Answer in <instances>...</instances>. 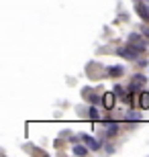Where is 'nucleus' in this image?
<instances>
[{
	"instance_id": "nucleus-5",
	"label": "nucleus",
	"mask_w": 149,
	"mask_h": 157,
	"mask_svg": "<svg viewBox=\"0 0 149 157\" xmlns=\"http://www.w3.org/2000/svg\"><path fill=\"white\" fill-rule=\"evenodd\" d=\"M135 10H137V14L141 17V21L149 23V6H147V4H143V2H137V4H135Z\"/></svg>"
},
{
	"instance_id": "nucleus-8",
	"label": "nucleus",
	"mask_w": 149,
	"mask_h": 157,
	"mask_svg": "<svg viewBox=\"0 0 149 157\" xmlns=\"http://www.w3.org/2000/svg\"><path fill=\"white\" fill-rule=\"evenodd\" d=\"M119 128H120V124H119V122H112V121H108V122H106V135H108V137L116 135V133H119Z\"/></svg>"
},
{
	"instance_id": "nucleus-7",
	"label": "nucleus",
	"mask_w": 149,
	"mask_h": 157,
	"mask_svg": "<svg viewBox=\"0 0 149 157\" xmlns=\"http://www.w3.org/2000/svg\"><path fill=\"white\" fill-rule=\"evenodd\" d=\"M106 71H108V76L119 78V76H123V74H125V67H123V65H108V67H106Z\"/></svg>"
},
{
	"instance_id": "nucleus-3",
	"label": "nucleus",
	"mask_w": 149,
	"mask_h": 157,
	"mask_svg": "<svg viewBox=\"0 0 149 157\" xmlns=\"http://www.w3.org/2000/svg\"><path fill=\"white\" fill-rule=\"evenodd\" d=\"M78 139H80L82 143H86V145L90 147V151H100V141L98 139H94V137H90V135H86V133L78 135Z\"/></svg>"
},
{
	"instance_id": "nucleus-9",
	"label": "nucleus",
	"mask_w": 149,
	"mask_h": 157,
	"mask_svg": "<svg viewBox=\"0 0 149 157\" xmlns=\"http://www.w3.org/2000/svg\"><path fill=\"white\" fill-rule=\"evenodd\" d=\"M88 151H90V147L84 143V145H74V149H72V153L74 155H88Z\"/></svg>"
},
{
	"instance_id": "nucleus-1",
	"label": "nucleus",
	"mask_w": 149,
	"mask_h": 157,
	"mask_svg": "<svg viewBox=\"0 0 149 157\" xmlns=\"http://www.w3.org/2000/svg\"><path fill=\"white\" fill-rule=\"evenodd\" d=\"M127 43H129L131 47H135L137 51H141V53L147 51V37H145L143 33H129Z\"/></svg>"
},
{
	"instance_id": "nucleus-13",
	"label": "nucleus",
	"mask_w": 149,
	"mask_h": 157,
	"mask_svg": "<svg viewBox=\"0 0 149 157\" xmlns=\"http://www.w3.org/2000/svg\"><path fill=\"white\" fill-rule=\"evenodd\" d=\"M112 92H115V94L119 96L120 100L125 98V90H123V86H119V84H115V88H112Z\"/></svg>"
},
{
	"instance_id": "nucleus-12",
	"label": "nucleus",
	"mask_w": 149,
	"mask_h": 157,
	"mask_svg": "<svg viewBox=\"0 0 149 157\" xmlns=\"http://www.w3.org/2000/svg\"><path fill=\"white\" fill-rule=\"evenodd\" d=\"M88 114H90V118L92 121H98V118H100V114H98V108L94 104L90 106V108H88Z\"/></svg>"
},
{
	"instance_id": "nucleus-16",
	"label": "nucleus",
	"mask_w": 149,
	"mask_h": 157,
	"mask_svg": "<svg viewBox=\"0 0 149 157\" xmlns=\"http://www.w3.org/2000/svg\"><path fill=\"white\" fill-rule=\"evenodd\" d=\"M137 63H139V67H147V65H149V63H147V61H143V59H139Z\"/></svg>"
},
{
	"instance_id": "nucleus-15",
	"label": "nucleus",
	"mask_w": 149,
	"mask_h": 157,
	"mask_svg": "<svg viewBox=\"0 0 149 157\" xmlns=\"http://www.w3.org/2000/svg\"><path fill=\"white\" fill-rule=\"evenodd\" d=\"M141 33H143V35H145V37H147V39H149V27H147V25H145V23L141 25Z\"/></svg>"
},
{
	"instance_id": "nucleus-2",
	"label": "nucleus",
	"mask_w": 149,
	"mask_h": 157,
	"mask_svg": "<svg viewBox=\"0 0 149 157\" xmlns=\"http://www.w3.org/2000/svg\"><path fill=\"white\" fill-rule=\"evenodd\" d=\"M115 53L120 55L123 59H127V61H139V53L141 51H137V49L131 47V45H127V47H116Z\"/></svg>"
},
{
	"instance_id": "nucleus-4",
	"label": "nucleus",
	"mask_w": 149,
	"mask_h": 157,
	"mask_svg": "<svg viewBox=\"0 0 149 157\" xmlns=\"http://www.w3.org/2000/svg\"><path fill=\"white\" fill-rule=\"evenodd\" d=\"M116 98H119V96H116L115 92H106V94L102 96V106L106 108V110H112V108H115Z\"/></svg>"
},
{
	"instance_id": "nucleus-10",
	"label": "nucleus",
	"mask_w": 149,
	"mask_h": 157,
	"mask_svg": "<svg viewBox=\"0 0 149 157\" xmlns=\"http://www.w3.org/2000/svg\"><path fill=\"white\" fill-rule=\"evenodd\" d=\"M125 118H127L129 122H139V121H141V114H139L137 110H129V112L125 114Z\"/></svg>"
},
{
	"instance_id": "nucleus-6",
	"label": "nucleus",
	"mask_w": 149,
	"mask_h": 157,
	"mask_svg": "<svg viewBox=\"0 0 149 157\" xmlns=\"http://www.w3.org/2000/svg\"><path fill=\"white\" fill-rule=\"evenodd\" d=\"M139 106L141 110H149V92H139Z\"/></svg>"
},
{
	"instance_id": "nucleus-14",
	"label": "nucleus",
	"mask_w": 149,
	"mask_h": 157,
	"mask_svg": "<svg viewBox=\"0 0 149 157\" xmlns=\"http://www.w3.org/2000/svg\"><path fill=\"white\" fill-rule=\"evenodd\" d=\"M133 80H135V82H139V84H141V86H143L145 82H147V78H145L143 74H135V76H133Z\"/></svg>"
},
{
	"instance_id": "nucleus-11",
	"label": "nucleus",
	"mask_w": 149,
	"mask_h": 157,
	"mask_svg": "<svg viewBox=\"0 0 149 157\" xmlns=\"http://www.w3.org/2000/svg\"><path fill=\"white\" fill-rule=\"evenodd\" d=\"M82 94H84V96H90V98H88V100H90L92 104H96L98 100H100V98H98V96H96V94H92V90H90V88H84V92H82Z\"/></svg>"
}]
</instances>
